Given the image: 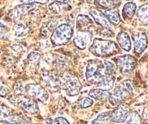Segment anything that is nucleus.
<instances>
[{
    "label": "nucleus",
    "mask_w": 148,
    "mask_h": 124,
    "mask_svg": "<svg viewBox=\"0 0 148 124\" xmlns=\"http://www.w3.org/2000/svg\"><path fill=\"white\" fill-rule=\"evenodd\" d=\"M130 114V108L127 104H120L115 110L113 111L111 116V121L115 123H124L128 119Z\"/></svg>",
    "instance_id": "1a4fd4ad"
},
{
    "label": "nucleus",
    "mask_w": 148,
    "mask_h": 124,
    "mask_svg": "<svg viewBox=\"0 0 148 124\" xmlns=\"http://www.w3.org/2000/svg\"><path fill=\"white\" fill-rule=\"evenodd\" d=\"M0 124H14L11 122L7 121H0Z\"/></svg>",
    "instance_id": "c9c22d12"
},
{
    "label": "nucleus",
    "mask_w": 148,
    "mask_h": 124,
    "mask_svg": "<svg viewBox=\"0 0 148 124\" xmlns=\"http://www.w3.org/2000/svg\"><path fill=\"white\" fill-rule=\"evenodd\" d=\"M8 94H9L8 89L6 88L5 87H3V86H0V97H6Z\"/></svg>",
    "instance_id": "2f4dec72"
},
{
    "label": "nucleus",
    "mask_w": 148,
    "mask_h": 124,
    "mask_svg": "<svg viewBox=\"0 0 148 124\" xmlns=\"http://www.w3.org/2000/svg\"><path fill=\"white\" fill-rule=\"evenodd\" d=\"M14 121H16V124H27V121L23 118H19L16 119Z\"/></svg>",
    "instance_id": "f704fd0d"
},
{
    "label": "nucleus",
    "mask_w": 148,
    "mask_h": 124,
    "mask_svg": "<svg viewBox=\"0 0 148 124\" xmlns=\"http://www.w3.org/2000/svg\"><path fill=\"white\" fill-rule=\"evenodd\" d=\"M36 7L35 4H23L16 6L9 12V17L12 20H16L21 16L25 15L27 13L30 12L32 10H35Z\"/></svg>",
    "instance_id": "f8f14e48"
},
{
    "label": "nucleus",
    "mask_w": 148,
    "mask_h": 124,
    "mask_svg": "<svg viewBox=\"0 0 148 124\" xmlns=\"http://www.w3.org/2000/svg\"><path fill=\"white\" fill-rule=\"evenodd\" d=\"M116 64L119 72L123 75L131 73L137 66V59L131 55H125L116 58Z\"/></svg>",
    "instance_id": "0eeeda50"
},
{
    "label": "nucleus",
    "mask_w": 148,
    "mask_h": 124,
    "mask_svg": "<svg viewBox=\"0 0 148 124\" xmlns=\"http://www.w3.org/2000/svg\"><path fill=\"white\" fill-rule=\"evenodd\" d=\"M90 53L98 57L107 58L120 52V49L115 42L97 38L89 47Z\"/></svg>",
    "instance_id": "f03ea898"
},
{
    "label": "nucleus",
    "mask_w": 148,
    "mask_h": 124,
    "mask_svg": "<svg viewBox=\"0 0 148 124\" xmlns=\"http://www.w3.org/2000/svg\"><path fill=\"white\" fill-rule=\"evenodd\" d=\"M10 114V109L4 105H0V120L7 118Z\"/></svg>",
    "instance_id": "c756f323"
},
{
    "label": "nucleus",
    "mask_w": 148,
    "mask_h": 124,
    "mask_svg": "<svg viewBox=\"0 0 148 124\" xmlns=\"http://www.w3.org/2000/svg\"><path fill=\"white\" fill-rule=\"evenodd\" d=\"M97 4L103 8H110L117 3L116 0H95Z\"/></svg>",
    "instance_id": "bb28decb"
},
{
    "label": "nucleus",
    "mask_w": 148,
    "mask_h": 124,
    "mask_svg": "<svg viewBox=\"0 0 148 124\" xmlns=\"http://www.w3.org/2000/svg\"><path fill=\"white\" fill-rule=\"evenodd\" d=\"M40 62V55L38 52H31L27 57V62L31 69L38 70Z\"/></svg>",
    "instance_id": "aec40b11"
},
{
    "label": "nucleus",
    "mask_w": 148,
    "mask_h": 124,
    "mask_svg": "<svg viewBox=\"0 0 148 124\" xmlns=\"http://www.w3.org/2000/svg\"><path fill=\"white\" fill-rule=\"evenodd\" d=\"M77 28L79 29L86 28L89 27L90 25H92V20L90 17L85 15H79L77 17Z\"/></svg>",
    "instance_id": "4be33fe9"
},
{
    "label": "nucleus",
    "mask_w": 148,
    "mask_h": 124,
    "mask_svg": "<svg viewBox=\"0 0 148 124\" xmlns=\"http://www.w3.org/2000/svg\"><path fill=\"white\" fill-rule=\"evenodd\" d=\"M114 82H115V77L114 76H108L107 78H106L99 84L98 87H99V89L108 91L114 88Z\"/></svg>",
    "instance_id": "b1692460"
},
{
    "label": "nucleus",
    "mask_w": 148,
    "mask_h": 124,
    "mask_svg": "<svg viewBox=\"0 0 148 124\" xmlns=\"http://www.w3.org/2000/svg\"><path fill=\"white\" fill-rule=\"evenodd\" d=\"M106 17L110 23L117 26L120 23V15L118 9L116 8H111L108 9V10L104 13Z\"/></svg>",
    "instance_id": "dca6fc26"
},
{
    "label": "nucleus",
    "mask_w": 148,
    "mask_h": 124,
    "mask_svg": "<svg viewBox=\"0 0 148 124\" xmlns=\"http://www.w3.org/2000/svg\"><path fill=\"white\" fill-rule=\"evenodd\" d=\"M23 4H34V3H39V4H44L49 1V0H21Z\"/></svg>",
    "instance_id": "7c9ffc66"
},
{
    "label": "nucleus",
    "mask_w": 148,
    "mask_h": 124,
    "mask_svg": "<svg viewBox=\"0 0 148 124\" xmlns=\"http://www.w3.org/2000/svg\"><path fill=\"white\" fill-rule=\"evenodd\" d=\"M9 102L15 107H19L26 113L35 115L38 113L39 108L37 103L30 97L23 94H17L11 96L9 98Z\"/></svg>",
    "instance_id": "7ed1b4c3"
},
{
    "label": "nucleus",
    "mask_w": 148,
    "mask_h": 124,
    "mask_svg": "<svg viewBox=\"0 0 148 124\" xmlns=\"http://www.w3.org/2000/svg\"><path fill=\"white\" fill-rule=\"evenodd\" d=\"M13 31L16 37L21 38L25 36L28 33V28L23 23H16L13 26Z\"/></svg>",
    "instance_id": "5701e85b"
},
{
    "label": "nucleus",
    "mask_w": 148,
    "mask_h": 124,
    "mask_svg": "<svg viewBox=\"0 0 148 124\" xmlns=\"http://www.w3.org/2000/svg\"><path fill=\"white\" fill-rule=\"evenodd\" d=\"M84 1H88V2H90V1H92V0H84Z\"/></svg>",
    "instance_id": "58836bf2"
},
{
    "label": "nucleus",
    "mask_w": 148,
    "mask_h": 124,
    "mask_svg": "<svg viewBox=\"0 0 148 124\" xmlns=\"http://www.w3.org/2000/svg\"><path fill=\"white\" fill-rule=\"evenodd\" d=\"M117 41H118L119 46L124 50L127 51V52H130L131 50L132 42L128 33L124 31L119 33V34L117 35Z\"/></svg>",
    "instance_id": "2eb2a0df"
},
{
    "label": "nucleus",
    "mask_w": 148,
    "mask_h": 124,
    "mask_svg": "<svg viewBox=\"0 0 148 124\" xmlns=\"http://www.w3.org/2000/svg\"><path fill=\"white\" fill-rule=\"evenodd\" d=\"M91 40L90 33L87 31L78 32L77 36L74 39L73 42L77 48L79 49H86Z\"/></svg>",
    "instance_id": "ddd939ff"
},
{
    "label": "nucleus",
    "mask_w": 148,
    "mask_h": 124,
    "mask_svg": "<svg viewBox=\"0 0 148 124\" xmlns=\"http://www.w3.org/2000/svg\"><path fill=\"white\" fill-rule=\"evenodd\" d=\"M25 91H26L30 97L36 99L41 103H45L49 99L47 91L38 84H27Z\"/></svg>",
    "instance_id": "6e6552de"
},
{
    "label": "nucleus",
    "mask_w": 148,
    "mask_h": 124,
    "mask_svg": "<svg viewBox=\"0 0 148 124\" xmlns=\"http://www.w3.org/2000/svg\"><path fill=\"white\" fill-rule=\"evenodd\" d=\"M109 93L108 91L101 89L97 88L91 89L89 91V96L90 97H92L94 99L99 100V101L105 102L106 101L109 97Z\"/></svg>",
    "instance_id": "f3484780"
},
{
    "label": "nucleus",
    "mask_w": 148,
    "mask_h": 124,
    "mask_svg": "<svg viewBox=\"0 0 148 124\" xmlns=\"http://www.w3.org/2000/svg\"><path fill=\"white\" fill-rule=\"evenodd\" d=\"M132 93V87L130 80H124L117 84L114 92L109 94L108 100L112 105H117L127 100Z\"/></svg>",
    "instance_id": "423d86ee"
},
{
    "label": "nucleus",
    "mask_w": 148,
    "mask_h": 124,
    "mask_svg": "<svg viewBox=\"0 0 148 124\" xmlns=\"http://www.w3.org/2000/svg\"><path fill=\"white\" fill-rule=\"evenodd\" d=\"M64 1H66V0H64Z\"/></svg>",
    "instance_id": "ea45409f"
},
{
    "label": "nucleus",
    "mask_w": 148,
    "mask_h": 124,
    "mask_svg": "<svg viewBox=\"0 0 148 124\" xmlns=\"http://www.w3.org/2000/svg\"><path fill=\"white\" fill-rule=\"evenodd\" d=\"M79 106L81 108H87L93 105V100L90 97H83L79 102Z\"/></svg>",
    "instance_id": "cd10ccee"
},
{
    "label": "nucleus",
    "mask_w": 148,
    "mask_h": 124,
    "mask_svg": "<svg viewBox=\"0 0 148 124\" xmlns=\"http://www.w3.org/2000/svg\"><path fill=\"white\" fill-rule=\"evenodd\" d=\"M132 39L134 42V52L137 55H141L147 49V35L144 31H137L133 34Z\"/></svg>",
    "instance_id": "9d476101"
},
{
    "label": "nucleus",
    "mask_w": 148,
    "mask_h": 124,
    "mask_svg": "<svg viewBox=\"0 0 148 124\" xmlns=\"http://www.w3.org/2000/svg\"><path fill=\"white\" fill-rule=\"evenodd\" d=\"M92 124H112L109 113H103L100 114L92 121Z\"/></svg>",
    "instance_id": "393cba45"
},
{
    "label": "nucleus",
    "mask_w": 148,
    "mask_h": 124,
    "mask_svg": "<svg viewBox=\"0 0 148 124\" xmlns=\"http://www.w3.org/2000/svg\"><path fill=\"white\" fill-rule=\"evenodd\" d=\"M12 48H14V49L17 52H20V51L23 50V46L18 43H14L12 44Z\"/></svg>",
    "instance_id": "72a5a7b5"
},
{
    "label": "nucleus",
    "mask_w": 148,
    "mask_h": 124,
    "mask_svg": "<svg viewBox=\"0 0 148 124\" xmlns=\"http://www.w3.org/2000/svg\"><path fill=\"white\" fill-rule=\"evenodd\" d=\"M147 8V4L145 3L139 8L137 13V20H138L139 23L140 25H143V26H147L148 23Z\"/></svg>",
    "instance_id": "a211bd4d"
},
{
    "label": "nucleus",
    "mask_w": 148,
    "mask_h": 124,
    "mask_svg": "<svg viewBox=\"0 0 148 124\" xmlns=\"http://www.w3.org/2000/svg\"><path fill=\"white\" fill-rule=\"evenodd\" d=\"M0 27H4V26L2 24V23H0Z\"/></svg>",
    "instance_id": "4c0bfd02"
},
{
    "label": "nucleus",
    "mask_w": 148,
    "mask_h": 124,
    "mask_svg": "<svg viewBox=\"0 0 148 124\" xmlns=\"http://www.w3.org/2000/svg\"><path fill=\"white\" fill-rule=\"evenodd\" d=\"M59 78L61 81V88L66 91L68 96L75 97L79 94L82 89V84L76 76L66 72L61 75Z\"/></svg>",
    "instance_id": "20e7f679"
},
{
    "label": "nucleus",
    "mask_w": 148,
    "mask_h": 124,
    "mask_svg": "<svg viewBox=\"0 0 148 124\" xmlns=\"http://www.w3.org/2000/svg\"><path fill=\"white\" fill-rule=\"evenodd\" d=\"M42 79L45 85L51 92H57L61 89L60 78L49 72H44L42 74Z\"/></svg>",
    "instance_id": "9b49d317"
},
{
    "label": "nucleus",
    "mask_w": 148,
    "mask_h": 124,
    "mask_svg": "<svg viewBox=\"0 0 148 124\" xmlns=\"http://www.w3.org/2000/svg\"><path fill=\"white\" fill-rule=\"evenodd\" d=\"M55 123L56 124H69V121L63 117L56 118L55 119Z\"/></svg>",
    "instance_id": "473e14b6"
},
{
    "label": "nucleus",
    "mask_w": 148,
    "mask_h": 124,
    "mask_svg": "<svg viewBox=\"0 0 148 124\" xmlns=\"http://www.w3.org/2000/svg\"><path fill=\"white\" fill-rule=\"evenodd\" d=\"M115 72V66L110 61L106 60L95 59L88 63L85 71L86 80L93 85L99 84L110 76H113Z\"/></svg>",
    "instance_id": "f257e3e1"
},
{
    "label": "nucleus",
    "mask_w": 148,
    "mask_h": 124,
    "mask_svg": "<svg viewBox=\"0 0 148 124\" xmlns=\"http://www.w3.org/2000/svg\"><path fill=\"white\" fill-rule=\"evenodd\" d=\"M125 124H141V118L137 112L130 113L128 119L125 121Z\"/></svg>",
    "instance_id": "a878e982"
},
{
    "label": "nucleus",
    "mask_w": 148,
    "mask_h": 124,
    "mask_svg": "<svg viewBox=\"0 0 148 124\" xmlns=\"http://www.w3.org/2000/svg\"><path fill=\"white\" fill-rule=\"evenodd\" d=\"M90 13L91 16L94 18L95 21L98 24L101 25V26H103L105 28L110 29L111 28V23L108 22V20H107V18L106 17L105 15L100 10H97V9L92 8L90 10Z\"/></svg>",
    "instance_id": "4468645a"
},
{
    "label": "nucleus",
    "mask_w": 148,
    "mask_h": 124,
    "mask_svg": "<svg viewBox=\"0 0 148 124\" xmlns=\"http://www.w3.org/2000/svg\"><path fill=\"white\" fill-rule=\"evenodd\" d=\"M73 33V28L71 25L67 23L61 24L52 33L51 42L54 46L65 45L71 40Z\"/></svg>",
    "instance_id": "39448f33"
},
{
    "label": "nucleus",
    "mask_w": 148,
    "mask_h": 124,
    "mask_svg": "<svg viewBox=\"0 0 148 124\" xmlns=\"http://www.w3.org/2000/svg\"><path fill=\"white\" fill-rule=\"evenodd\" d=\"M46 123H52V120L51 118L50 119H49V118L46 119Z\"/></svg>",
    "instance_id": "e433bc0d"
},
{
    "label": "nucleus",
    "mask_w": 148,
    "mask_h": 124,
    "mask_svg": "<svg viewBox=\"0 0 148 124\" xmlns=\"http://www.w3.org/2000/svg\"><path fill=\"white\" fill-rule=\"evenodd\" d=\"M68 7H69V5L67 3L62 2V1H53L49 5V10H51L56 14L63 13L64 11L66 10Z\"/></svg>",
    "instance_id": "412c9836"
},
{
    "label": "nucleus",
    "mask_w": 148,
    "mask_h": 124,
    "mask_svg": "<svg viewBox=\"0 0 148 124\" xmlns=\"http://www.w3.org/2000/svg\"><path fill=\"white\" fill-rule=\"evenodd\" d=\"M137 10V4L134 2H128L125 4L123 8L122 12L124 17L125 19H130L134 17V14Z\"/></svg>",
    "instance_id": "6ab92c4d"
},
{
    "label": "nucleus",
    "mask_w": 148,
    "mask_h": 124,
    "mask_svg": "<svg viewBox=\"0 0 148 124\" xmlns=\"http://www.w3.org/2000/svg\"><path fill=\"white\" fill-rule=\"evenodd\" d=\"M14 91H16V94H23V92L25 90V87L24 86L23 83L22 81H19L14 84Z\"/></svg>",
    "instance_id": "c85d7f7f"
}]
</instances>
